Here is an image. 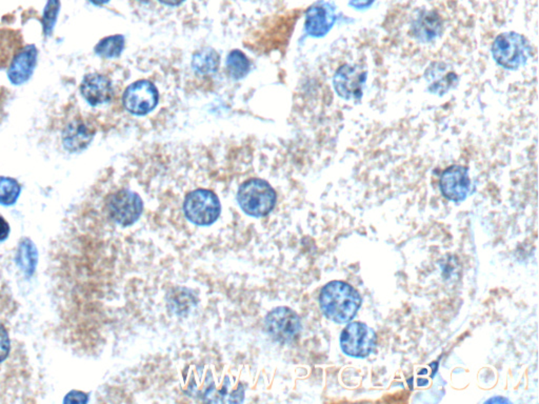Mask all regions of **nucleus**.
Segmentation results:
<instances>
[{
    "mask_svg": "<svg viewBox=\"0 0 539 404\" xmlns=\"http://www.w3.org/2000/svg\"><path fill=\"white\" fill-rule=\"evenodd\" d=\"M16 263L24 275L31 277L38 263V253L34 243L28 238L20 241L16 254Z\"/></svg>",
    "mask_w": 539,
    "mask_h": 404,
    "instance_id": "nucleus-19",
    "label": "nucleus"
},
{
    "mask_svg": "<svg viewBox=\"0 0 539 404\" xmlns=\"http://www.w3.org/2000/svg\"><path fill=\"white\" fill-rule=\"evenodd\" d=\"M192 67L197 73L211 74L216 72L219 67V55L212 49H205L196 53L193 57Z\"/></svg>",
    "mask_w": 539,
    "mask_h": 404,
    "instance_id": "nucleus-20",
    "label": "nucleus"
},
{
    "mask_svg": "<svg viewBox=\"0 0 539 404\" xmlns=\"http://www.w3.org/2000/svg\"><path fill=\"white\" fill-rule=\"evenodd\" d=\"M123 103L130 113L146 115L157 105V89L150 81H137L128 87L123 93Z\"/></svg>",
    "mask_w": 539,
    "mask_h": 404,
    "instance_id": "nucleus-9",
    "label": "nucleus"
},
{
    "mask_svg": "<svg viewBox=\"0 0 539 404\" xmlns=\"http://www.w3.org/2000/svg\"><path fill=\"white\" fill-rule=\"evenodd\" d=\"M24 48L22 32L13 28H0V70L9 68L14 57Z\"/></svg>",
    "mask_w": 539,
    "mask_h": 404,
    "instance_id": "nucleus-17",
    "label": "nucleus"
},
{
    "mask_svg": "<svg viewBox=\"0 0 539 404\" xmlns=\"http://www.w3.org/2000/svg\"><path fill=\"white\" fill-rule=\"evenodd\" d=\"M443 22L435 12L424 11L413 22L412 31L415 37L422 42H431L440 34Z\"/></svg>",
    "mask_w": 539,
    "mask_h": 404,
    "instance_id": "nucleus-18",
    "label": "nucleus"
},
{
    "mask_svg": "<svg viewBox=\"0 0 539 404\" xmlns=\"http://www.w3.org/2000/svg\"><path fill=\"white\" fill-rule=\"evenodd\" d=\"M80 93L89 105H103L113 96L111 80L97 73L87 75L81 82Z\"/></svg>",
    "mask_w": 539,
    "mask_h": 404,
    "instance_id": "nucleus-13",
    "label": "nucleus"
},
{
    "mask_svg": "<svg viewBox=\"0 0 539 404\" xmlns=\"http://www.w3.org/2000/svg\"><path fill=\"white\" fill-rule=\"evenodd\" d=\"M95 130L83 119L71 121L64 131V146L66 150L75 153L80 152L91 143Z\"/></svg>",
    "mask_w": 539,
    "mask_h": 404,
    "instance_id": "nucleus-14",
    "label": "nucleus"
},
{
    "mask_svg": "<svg viewBox=\"0 0 539 404\" xmlns=\"http://www.w3.org/2000/svg\"><path fill=\"white\" fill-rule=\"evenodd\" d=\"M492 53L499 66L514 70L526 64L531 54V46L520 34L504 33L496 38Z\"/></svg>",
    "mask_w": 539,
    "mask_h": 404,
    "instance_id": "nucleus-5",
    "label": "nucleus"
},
{
    "mask_svg": "<svg viewBox=\"0 0 539 404\" xmlns=\"http://www.w3.org/2000/svg\"><path fill=\"white\" fill-rule=\"evenodd\" d=\"M227 70L232 78H243L250 71L248 57L241 51H232L227 58Z\"/></svg>",
    "mask_w": 539,
    "mask_h": 404,
    "instance_id": "nucleus-22",
    "label": "nucleus"
},
{
    "mask_svg": "<svg viewBox=\"0 0 539 404\" xmlns=\"http://www.w3.org/2000/svg\"><path fill=\"white\" fill-rule=\"evenodd\" d=\"M264 326L268 334L280 343L293 342L302 328L298 315L286 306H278L268 313Z\"/></svg>",
    "mask_w": 539,
    "mask_h": 404,
    "instance_id": "nucleus-8",
    "label": "nucleus"
},
{
    "mask_svg": "<svg viewBox=\"0 0 539 404\" xmlns=\"http://www.w3.org/2000/svg\"><path fill=\"white\" fill-rule=\"evenodd\" d=\"M158 1L171 7H175V6L182 5L185 0H158Z\"/></svg>",
    "mask_w": 539,
    "mask_h": 404,
    "instance_id": "nucleus-27",
    "label": "nucleus"
},
{
    "mask_svg": "<svg viewBox=\"0 0 539 404\" xmlns=\"http://www.w3.org/2000/svg\"><path fill=\"white\" fill-rule=\"evenodd\" d=\"M361 294L347 282L331 281L325 284L319 295V306L327 319L345 324L353 320L361 308Z\"/></svg>",
    "mask_w": 539,
    "mask_h": 404,
    "instance_id": "nucleus-1",
    "label": "nucleus"
},
{
    "mask_svg": "<svg viewBox=\"0 0 539 404\" xmlns=\"http://www.w3.org/2000/svg\"><path fill=\"white\" fill-rule=\"evenodd\" d=\"M237 201L249 216L264 217L275 208L276 193L266 180L252 178L238 188Z\"/></svg>",
    "mask_w": 539,
    "mask_h": 404,
    "instance_id": "nucleus-3",
    "label": "nucleus"
},
{
    "mask_svg": "<svg viewBox=\"0 0 539 404\" xmlns=\"http://www.w3.org/2000/svg\"><path fill=\"white\" fill-rule=\"evenodd\" d=\"M91 3H95V5H105V3H109L110 0H89Z\"/></svg>",
    "mask_w": 539,
    "mask_h": 404,
    "instance_id": "nucleus-29",
    "label": "nucleus"
},
{
    "mask_svg": "<svg viewBox=\"0 0 539 404\" xmlns=\"http://www.w3.org/2000/svg\"><path fill=\"white\" fill-rule=\"evenodd\" d=\"M429 90L434 94H445L457 83L456 73L443 62H435L426 73Z\"/></svg>",
    "mask_w": 539,
    "mask_h": 404,
    "instance_id": "nucleus-16",
    "label": "nucleus"
},
{
    "mask_svg": "<svg viewBox=\"0 0 539 404\" xmlns=\"http://www.w3.org/2000/svg\"><path fill=\"white\" fill-rule=\"evenodd\" d=\"M10 225L8 221L0 215V241L6 240L9 237Z\"/></svg>",
    "mask_w": 539,
    "mask_h": 404,
    "instance_id": "nucleus-25",
    "label": "nucleus"
},
{
    "mask_svg": "<svg viewBox=\"0 0 539 404\" xmlns=\"http://www.w3.org/2000/svg\"><path fill=\"white\" fill-rule=\"evenodd\" d=\"M184 212L191 222L207 227L219 219L221 212V201L212 191L199 188L187 195Z\"/></svg>",
    "mask_w": 539,
    "mask_h": 404,
    "instance_id": "nucleus-4",
    "label": "nucleus"
},
{
    "mask_svg": "<svg viewBox=\"0 0 539 404\" xmlns=\"http://www.w3.org/2000/svg\"><path fill=\"white\" fill-rule=\"evenodd\" d=\"M187 389L189 395L211 403H241L245 398V389L241 383H232L228 376L219 381L209 369L203 371V379L198 377V385L189 381Z\"/></svg>",
    "mask_w": 539,
    "mask_h": 404,
    "instance_id": "nucleus-2",
    "label": "nucleus"
},
{
    "mask_svg": "<svg viewBox=\"0 0 539 404\" xmlns=\"http://www.w3.org/2000/svg\"><path fill=\"white\" fill-rule=\"evenodd\" d=\"M374 0H351L350 6L356 9H366L373 3Z\"/></svg>",
    "mask_w": 539,
    "mask_h": 404,
    "instance_id": "nucleus-26",
    "label": "nucleus"
},
{
    "mask_svg": "<svg viewBox=\"0 0 539 404\" xmlns=\"http://www.w3.org/2000/svg\"><path fill=\"white\" fill-rule=\"evenodd\" d=\"M494 402H497V403H508V400L504 399V398H492V399L488 400L487 403H494Z\"/></svg>",
    "mask_w": 539,
    "mask_h": 404,
    "instance_id": "nucleus-28",
    "label": "nucleus"
},
{
    "mask_svg": "<svg viewBox=\"0 0 539 404\" xmlns=\"http://www.w3.org/2000/svg\"><path fill=\"white\" fill-rule=\"evenodd\" d=\"M144 204L139 195L123 188L108 196L105 213L114 222L123 227L134 225L142 216Z\"/></svg>",
    "mask_w": 539,
    "mask_h": 404,
    "instance_id": "nucleus-6",
    "label": "nucleus"
},
{
    "mask_svg": "<svg viewBox=\"0 0 539 404\" xmlns=\"http://www.w3.org/2000/svg\"><path fill=\"white\" fill-rule=\"evenodd\" d=\"M376 341L373 328L363 322H351L341 332V348L348 356L366 358L373 352Z\"/></svg>",
    "mask_w": 539,
    "mask_h": 404,
    "instance_id": "nucleus-7",
    "label": "nucleus"
},
{
    "mask_svg": "<svg viewBox=\"0 0 539 404\" xmlns=\"http://www.w3.org/2000/svg\"><path fill=\"white\" fill-rule=\"evenodd\" d=\"M38 51L34 44L24 46L17 53L8 70V77L13 85H20L31 78L37 62Z\"/></svg>",
    "mask_w": 539,
    "mask_h": 404,
    "instance_id": "nucleus-12",
    "label": "nucleus"
},
{
    "mask_svg": "<svg viewBox=\"0 0 539 404\" xmlns=\"http://www.w3.org/2000/svg\"><path fill=\"white\" fill-rule=\"evenodd\" d=\"M58 0H49L44 13V32L46 34H50V32L52 31L53 26L56 22L57 15H58Z\"/></svg>",
    "mask_w": 539,
    "mask_h": 404,
    "instance_id": "nucleus-24",
    "label": "nucleus"
},
{
    "mask_svg": "<svg viewBox=\"0 0 539 404\" xmlns=\"http://www.w3.org/2000/svg\"><path fill=\"white\" fill-rule=\"evenodd\" d=\"M471 186L469 170L463 166H452L441 174L440 190L443 196L454 202L467 198Z\"/></svg>",
    "mask_w": 539,
    "mask_h": 404,
    "instance_id": "nucleus-11",
    "label": "nucleus"
},
{
    "mask_svg": "<svg viewBox=\"0 0 539 404\" xmlns=\"http://www.w3.org/2000/svg\"><path fill=\"white\" fill-rule=\"evenodd\" d=\"M367 79V72L356 64H345L335 73L334 88L337 94L343 98L361 99L363 85Z\"/></svg>",
    "mask_w": 539,
    "mask_h": 404,
    "instance_id": "nucleus-10",
    "label": "nucleus"
},
{
    "mask_svg": "<svg viewBox=\"0 0 539 404\" xmlns=\"http://www.w3.org/2000/svg\"><path fill=\"white\" fill-rule=\"evenodd\" d=\"M419 374H420V375H422V374H427V369H422V371H419Z\"/></svg>",
    "mask_w": 539,
    "mask_h": 404,
    "instance_id": "nucleus-30",
    "label": "nucleus"
},
{
    "mask_svg": "<svg viewBox=\"0 0 539 404\" xmlns=\"http://www.w3.org/2000/svg\"><path fill=\"white\" fill-rule=\"evenodd\" d=\"M334 21L333 9L327 5H315L307 12L306 30L309 35L321 37L330 31Z\"/></svg>",
    "mask_w": 539,
    "mask_h": 404,
    "instance_id": "nucleus-15",
    "label": "nucleus"
},
{
    "mask_svg": "<svg viewBox=\"0 0 539 404\" xmlns=\"http://www.w3.org/2000/svg\"><path fill=\"white\" fill-rule=\"evenodd\" d=\"M22 192V186L17 180L0 176V204L12 206L17 201Z\"/></svg>",
    "mask_w": 539,
    "mask_h": 404,
    "instance_id": "nucleus-23",
    "label": "nucleus"
},
{
    "mask_svg": "<svg viewBox=\"0 0 539 404\" xmlns=\"http://www.w3.org/2000/svg\"><path fill=\"white\" fill-rule=\"evenodd\" d=\"M125 48V37L123 35L108 36L101 39L95 46V53L103 58H115L119 56Z\"/></svg>",
    "mask_w": 539,
    "mask_h": 404,
    "instance_id": "nucleus-21",
    "label": "nucleus"
}]
</instances>
